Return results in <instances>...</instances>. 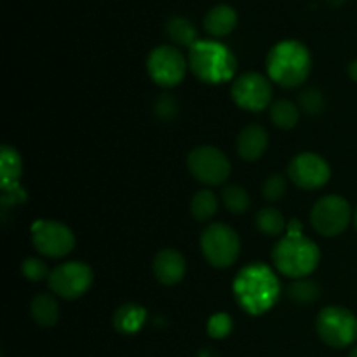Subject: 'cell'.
Wrapping results in <instances>:
<instances>
[{"label": "cell", "instance_id": "obj_1", "mask_svg": "<svg viewBox=\"0 0 357 357\" xmlns=\"http://www.w3.org/2000/svg\"><path fill=\"white\" fill-rule=\"evenodd\" d=\"M279 293H281V284L278 275L261 261H255L241 268L234 281V295L237 302L243 310L253 316H260L271 310L278 302Z\"/></svg>", "mask_w": 357, "mask_h": 357}, {"label": "cell", "instance_id": "obj_2", "mask_svg": "<svg viewBox=\"0 0 357 357\" xmlns=\"http://www.w3.org/2000/svg\"><path fill=\"white\" fill-rule=\"evenodd\" d=\"M312 68L310 52L302 42L282 40L267 56L268 79L282 87H296L305 82Z\"/></svg>", "mask_w": 357, "mask_h": 357}, {"label": "cell", "instance_id": "obj_3", "mask_svg": "<svg viewBox=\"0 0 357 357\" xmlns=\"http://www.w3.org/2000/svg\"><path fill=\"white\" fill-rule=\"evenodd\" d=\"M319 248L302 234L288 232L278 241L272 251V260L286 278L303 279L316 271L319 264Z\"/></svg>", "mask_w": 357, "mask_h": 357}, {"label": "cell", "instance_id": "obj_4", "mask_svg": "<svg viewBox=\"0 0 357 357\" xmlns=\"http://www.w3.org/2000/svg\"><path fill=\"white\" fill-rule=\"evenodd\" d=\"M188 66L202 82L222 84L236 75L237 61L227 45L216 40H197L190 47Z\"/></svg>", "mask_w": 357, "mask_h": 357}, {"label": "cell", "instance_id": "obj_5", "mask_svg": "<svg viewBox=\"0 0 357 357\" xmlns=\"http://www.w3.org/2000/svg\"><path fill=\"white\" fill-rule=\"evenodd\" d=\"M201 248L206 260L216 268L234 265L241 253V239L234 229L223 223H211L201 236Z\"/></svg>", "mask_w": 357, "mask_h": 357}, {"label": "cell", "instance_id": "obj_6", "mask_svg": "<svg viewBox=\"0 0 357 357\" xmlns=\"http://www.w3.org/2000/svg\"><path fill=\"white\" fill-rule=\"evenodd\" d=\"M317 335L326 345L344 349L357 340V317L344 307H326L317 316Z\"/></svg>", "mask_w": 357, "mask_h": 357}, {"label": "cell", "instance_id": "obj_7", "mask_svg": "<svg viewBox=\"0 0 357 357\" xmlns=\"http://www.w3.org/2000/svg\"><path fill=\"white\" fill-rule=\"evenodd\" d=\"M31 243L44 257L61 258L73 250L75 236L65 223L56 220H38L31 225Z\"/></svg>", "mask_w": 357, "mask_h": 357}, {"label": "cell", "instance_id": "obj_8", "mask_svg": "<svg viewBox=\"0 0 357 357\" xmlns=\"http://www.w3.org/2000/svg\"><path fill=\"white\" fill-rule=\"evenodd\" d=\"M49 288L65 300H75L93 284V271L84 261H65L52 268L47 278Z\"/></svg>", "mask_w": 357, "mask_h": 357}, {"label": "cell", "instance_id": "obj_9", "mask_svg": "<svg viewBox=\"0 0 357 357\" xmlns=\"http://www.w3.org/2000/svg\"><path fill=\"white\" fill-rule=\"evenodd\" d=\"M352 218L349 202L340 195H324L314 204L310 213L312 227L321 236L333 237L344 232Z\"/></svg>", "mask_w": 357, "mask_h": 357}, {"label": "cell", "instance_id": "obj_10", "mask_svg": "<svg viewBox=\"0 0 357 357\" xmlns=\"http://www.w3.org/2000/svg\"><path fill=\"white\" fill-rule=\"evenodd\" d=\"M146 70L150 79L162 87H173L183 80L187 72V61L180 49L173 45H159L146 59Z\"/></svg>", "mask_w": 357, "mask_h": 357}, {"label": "cell", "instance_id": "obj_11", "mask_svg": "<svg viewBox=\"0 0 357 357\" xmlns=\"http://www.w3.org/2000/svg\"><path fill=\"white\" fill-rule=\"evenodd\" d=\"M188 169L204 185H220L229 178L230 160L215 146H197L188 153Z\"/></svg>", "mask_w": 357, "mask_h": 357}, {"label": "cell", "instance_id": "obj_12", "mask_svg": "<svg viewBox=\"0 0 357 357\" xmlns=\"http://www.w3.org/2000/svg\"><path fill=\"white\" fill-rule=\"evenodd\" d=\"M230 93L237 107L250 112L264 110L272 100L271 80L257 72H246L237 77Z\"/></svg>", "mask_w": 357, "mask_h": 357}, {"label": "cell", "instance_id": "obj_13", "mask_svg": "<svg viewBox=\"0 0 357 357\" xmlns=\"http://www.w3.org/2000/svg\"><path fill=\"white\" fill-rule=\"evenodd\" d=\"M289 180L300 188L314 190L328 183L331 176L330 166L321 155L314 152H302L289 162Z\"/></svg>", "mask_w": 357, "mask_h": 357}, {"label": "cell", "instance_id": "obj_14", "mask_svg": "<svg viewBox=\"0 0 357 357\" xmlns=\"http://www.w3.org/2000/svg\"><path fill=\"white\" fill-rule=\"evenodd\" d=\"M153 274H155L157 281L162 284H176L185 278V271H187V264L180 251L173 250V248H166L160 250L153 258Z\"/></svg>", "mask_w": 357, "mask_h": 357}, {"label": "cell", "instance_id": "obj_15", "mask_svg": "<svg viewBox=\"0 0 357 357\" xmlns=\"http://www.w3.org/2000/svg\"><path fill=\"white\" fill-rule=\"evenodd\" d=\"M268 145V132L258 124H250L237 136V152L244 160H257L265 153Z\"/></svg>", "mask_w": 357, "mask_h": 357}, {"label": "cell", "instance_id": "obj_16", "mask_svg": "<svg viewBox=\"0 0 357 357\" xmlns=\"http://www.w3.org/2000/svg\"><path fill=\"white\" fill-rule=\"evenodd\" d=\"M237 13L227 3L215 6L204 17V28L213 37H225L236 28Z\"/></svg>", "mask_w": 357, "mask_h": 357}, {"label": "cell", "instance_id": "obj_17", "mask_svg": "<svg viewBox=\"0 0 357 357\" xmlns=\"http://www.w3.org/2000/svg\"><path fill=\"white\" fill-rule=\"evenodd\" d=\"M146 321V310L138 303H124L114 314V326L119 333L135 335Z\"/></svg>", "mask_w": 357, "mask_h": 357}, {"label": "cell", "instance_id": "obj_18", "mask_svg": "<svg viewBox=\"0 0 357 357\" xmlns=\"http://www.w3.org/2000/svg\"><path fill=\"white\" fill-rule=\"evenodd\" d=\"M30 312L35 323L42 328L54 326L59 319L58 302H56L54 296L47 295V293H40L31 300Z\"/></svg>", "mask_w": 357, "mask_h": 357}, {"label": "cell", "instance_id": "obj_19", "mask_svg": "<svg viewBox=\"0 0 357 357\" xmlns=\"http://www.w3.org/2000/svg\"><path fill=\"white\" fill-rule=\"evenodd\" d=\"M21 173H23V162L14 146L3 145L0 149V174H2V188L13 187L20 183Z\"/></svg>", "mask_w": 357, "mask_h": 357}, {"label": "cell", "instance_id": "obj_20", "mask_svg": "<svg viewBox=\"0 0 357 357\" xmlns=\"http://www.w3.org/2000/svg\"><path fill=\"white\" fill-rule=\"evenodd\" d=\"M166 31L171 40L174 44L181 45V47L190 49L197 42V30H195L194 23L183 16L169 17L166 24Z\"/></svg>", "mask_w": 357, "mask_h": 357}, {"label": "cell", "instance_id": "obj_21", "mask_svg": "<svg viewBox=\"0 0 357 357\" xmlns=\"http://www.w3.org/2000/svg\"><path fill=\"white\" fill-rule=\"evenodd\" d=\"M258 230L265 236L278 237L282 236V232L286 230V220L282 216V213L275 208H261L257 213V218H255Z\"/></svg>", "mask_w": 357, "mask_h": 357}, {"label": "cell", "instance_id": "obj_22", "mask_svg": "<svg viewBox=\"0 0 357 357\" xmlns=\"http://www.w3.org/2000/svg\"><path fill=\"white\" fill-rule=\"evenodd\" d=\"M271 119L279 129H293L298 124L300 110L291 101L279 100L271 107Z\"/></svg>", "mask_w": 357, "mask_h": 357}, {"label": "cell", "instance_id": "obj_23", "mask_svg": "<svg viewBox=\"0 0 357 357\" xmlns=\"http://www.w3.org/2000/svg\"><path fill=\"white\" fill-rule=\"evenodd\" d=\"M192 216L199 222H206L218 211V199L211 190H201L192 197L190 202Z\"/></svg>", "mask_w": 357, "mask_h": 357}, {"label": "cell", "instance_id": "obj_24", "mask_svg": "<svg viewBox=\"0 0 357 357\" xmlns=\"http://www.w3.org/2000/svg\"><path fill=\"white\" fill-rule=\"evenodd\" d=\"M223 204L234 215H243V213L248 211L250 208V195L239 185H229V187L223 188Z\"/></svg>", "mask_w": 357, "mask_h": 357}, {"label": "cell", "instance_id": "obj_25", "mask_svg": "<svg viewBox=\"0 0 357 357\" xmlns=\"http://www.w3.org/2000/svg\"><path fill=\"white\" fill-rule=\"evenodd\" d=\"M289 298L295 300L296 303H312L316 302L317 296H319V288H317L316 282H312L310 279H296L291 286L288 288Z\"/></svg>", "mask_w": 357, "mask_h": 357}, {"label": "cell", "instance_id": "obj_26", "mask_svg": "<svg viewBox=\"0 0 357 357\" xmlns=\"http://www.w3.org/2000/svg\"><path fill=\"white\" fill-rule=\"evenodd\" d=\"M300 108L309 115H319L324 110V96L317 89H307L300 94Z\"/></svg>", "mask_w": 357, "mask_h": 357}, {"label": "cell", "instance_id": "obj_27", "mask_svg": "<svg viewBox=\"0 0 357 357\" xmlns=\"http://www.w3.org/2000/svg\"><path fill=\"white\" fill-rule=\"evenodd\" d=\"M286 180L281 176V174H272L268 176L267 180L264 181V187H261V192H264V197L267 201L275 202V201H281L286 194Z\"/></svg>", "mask_w": 357, "mask_h": 357}, {"label": "cell", "instance_id": "obj_28", "mask_svg": "<svg viewBox=\"0 0 357 357\" xmlns=\"http://www.w3.org/2000/svg\"><path fill=\"white\" fill-rule=\"evenodd\" d=\"M21 271H23V275L28 281L33 282L42 281V279L49 278V274H51V272L47 271V265L42 260H38V258H26V260L23 261V265H21Z\"/></svg>", "mask_w": 357, "mask_h": 357}, {"label": "cell", "instance_id": "obj_29", "mask_svg": "<svg viewBox=\"0 0 357 357\" xmlns=\"http://www.w3.org/2000/svg\"><path fill=\"white\" fill-rule=\"evenodd\" d=\"M232 330V319L229 314H215L208 323V331L213 338H223Z\"/></svg>", "mask_w": 357, "mask_h": 357}, {"label": "cell", "instance_id": "obj_30", "mask_svg": "<svg viewBox=\"0 0 357 357\" xmlns=\"http://www.w3.org/2000/svg\"><path fill=\"white\" fill-rule=\"evenodd\" d=\"M24 201H26V192L20 187V183L13 185V187L2 188V204L6 206V208L21 204V202Z\"/></svg>", "mask_w": 357, "mask_h": 357}, {"label": "cell", "instance_id": "obj_31", "mask_svg": "<svg viewBox=\"0 0 357 357\" xmlns=\"http://www.w3.org/2000/svg\"><path fill=\"white\" fill-rule=\"evenodd\" d=\"M155 108H157V114H159L160 117L171 119V115L176 112V101H174L171 96H166V94H164V96L157 101Z\"/></svg>", "mask_w": 357, "mask_h": 357}, {"label": "cell", "instance_id": "obj_32", "mask_svg": "<svg viewBox=\"0 0 357 357\" xmlns=\"http://www.w3.org/2000/svg\"><path fill=\"white\" fill-rule=\"evenodd\" d=\"M349 75H351V79L354 80V82H357V59L349 65Z\"/></svg>", "mask_w": 357, "mask_h": 357}, {"label": "cell", "instance_id": "obj_33", "mask_svg": "<svg viewBox=\"0 0 357 357\" xmlns=\"http://www.w3.org/2000/svg\"><path fill=\"white\" fill-rule=\"evenodd\" d=\"M349 357H357V347L352 349V352H351V354H349Z\"/></svg>", "mask_w": 357, "mask_h": 357}, {"label": "cell", "instance_id": "obj_34", "mask_svg": "<svg viewBox=\"0 0 357 357\" xmlns=\"http://www.w3.org/2000/svg\"><path fill=\"white\" fill-rule=\"evenodd\" d=\"M354 223H356V229H357V209H356V213H354Z\"/></svg>", "mask_w": 357, "mask_h": 357}]
</instances>
